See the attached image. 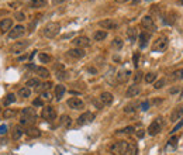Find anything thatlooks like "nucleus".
<instances>
[{
    "instance_id": "49",
    "label": "nucleus",
    "mask_w": 183,
    "mask_h": 155,
    "mask_svg": "<svg viewBox=\"0 0 183 155\" xmlns=\"http://www.w3.org/2000/svg\"><path fill=\"white\" fill-rule=\"evenodd\" d=\"M180 90H182V86H175V88L169 89V93H171V94H176V93H179Z\"/></svg>"
},
{
    "instance_id": "30",
    "label": "nucleus",
    "mask_w": 183,
    "mask_h": 155,
    "mask_svg": "<svg viewBox=\"0 0 183 155\" xmlns=\"http://www.w3.org/2000/svg\"><path fill=\"white\" fill-rule=\"evenodd\" d=\"M177 143H179V138L176 137V135H173V137L171 138V140L168 141V145H166V149H175L177 147Z\"/></svg>"
},
{
    "instance_id": "15",
    "label": "nucleus",
    "mask_w": 183,
    "mask_h": 155,
    "mask_svg": "<svg viewBox=\"0 0 183 155\" xmlns=\"http://www.w3.org/2000/svg\"><path fill=\"white\" fill-rule=\"evenodd\" d=\"M130 76H131V72H130V71L128 69H121V71L117 72L116 79H117V82L118 83H125L128 79H130Z\"/></svg>"
},
{
    "instance_id": "42",
    "label": "nucleus",
    "mask_w": 183,
    "mask_h": 155,
    "mask_svg": "<svg viewBox=\"0 0 183 155\" xmlns=\"http://www.w3.org/2000/svg\"><path fill=\"white\" fill-rule=\"evenodd\" d=\"M56 78L59 80H64V79H68V72L66 71H56Z\"/></svg>"
},
{
    "instance_id": "33",
    "label": "nucleus",
    "mask_w": 183,
    "mask_h": 155,
    "mask_svg": "<svg viewBox=\"0 0 183 155\" xmlns=\"http://www.w3.org/2000/svg\"><path fill=\"white\" fill-rule=\"evenodd\" d=\"M38 59H40L41 64H49L51 62V57L48 54H45V52H40L38 54Z\"/></svg>"
},
{
    "instance_id": "22",
    "label": "nucleus",
    "mask_w": 183,
    "mask_h": 155,
    "mask_svg": "<svg viewBox=\"0 0 183 155\" xmlns=\"http://www.w3.org/2000/svg\"><path fill=\"white\" fill-rule=\"evenodd\" d=\"M66 93V88L64 85H56L55 86V99L56 100H61L64 98V94Z\"/></svg>"
},
{
    "instance_id": "2",
    "label": "nucleus",
    "mask_w": 183,
    "mask_h": 155,
    "mask_svg": "<svg viewBox=\"0 0 183 155\" xmlns=\"http://www.w3.org/2000/svg\"><path fill=\"white\" fill-rule=\"evenodd\" d=\"M20 114H21V120H20V123H21L23 125L34 124V121H35V119H37V113H35V110H34L33 107H24Z\"/></svg>"
},
{
    "instance_id": "3",
    "label": "nucleus",
    "mask_w": 183,
    "mask_h": 155,
    "mask_svg": "<svg viewBox=\"0 0 183 155\" xmlns=\"http://www.w3.org/2000/svg\"><path fill=\"white\" fill-rule=\"evenodd\" d=\"M59 31H61V24L56 21L48 23V24L42 28V34L47 38H54V37H56L59 34Z\"/></svg>"
},
{
    "instance_id": "39",
    "label": "nucleus",
    "mask_w": 183,
    "mask_h": 155,
    "mask_svg": "<svg viewBox=\"0 0 183 155\" xmlns=\"http://www.w3.org/2000/svg\"><path fill=\"white\" fill-rule=\"evenodd\" d=\"M155 80H156V73L150 72V73H146L145 75V82L146 83H154Z\"/></svg>"
},
{
    "instance_id": "32",
    "label": "nucleus",
    "mask_w": 183,
    "mask_h": 155,
    "mask_svg": "<svg viewBox=\"0 0 183 155\" xmlns=\"http://www.w3.org/2000/svg\"><path fill=\"white\" fill-rule=\"evenodd\" d=\"M70 123H72V120H70V117L68 114H64L61 117V120H59V124H61L62 127H69Z\"/></svg>"
},
{
    "instance_id": "4",
    "label": "nucleus",
    "mask_w": 183,
    "mask_h": 155,
    "mask_svg": "<svg viewBox=\"0 0 183 155\" xmlns=\"http://www.w3.org/2000/svg\"><path fill=\"white\" fill-rule=\"evenodd\" d=\"M169 47V38L165 35L158 37L152 44V51L154 52H163L166 51V48Z\"/></svg>"
},
{
    "instance_id": "1",
    "label": "nucleus",
    "mask_w": 183,
    "mask_h": 155,
    "mask_svg": "<svg viewBox=\"0 0 183 155\" xmlns=\"http://www.w3.org/2000/svg\"><path fill=\"white\" fill-rule=\"evenodd\" d=\"M110 152L113 155H137L138 147L132 141H116L110 145Z\"/></svg>"
},
{
    "instance_id": "13",
    "label": "nucleus",
    "mask_w": 183,
    "mask_h": 155,
    "mask_svg": "<svg viewBox=\"0 0 183 155\" xmlns=\"http://www.w3.org/2000/svg\"><path fill=\"white\" fill-rule=\"evenodd\" d=\"M99 25H100L101 28H104V30H114V28L118 27V23L114 21L113 18H106V20L99 21Z\"/></svg>"
},
{
    "instance_id": "36",
    "label": "nucleus",
    "mask_w": 183,
    "mask_h": 155,
    "mask_svg": "<svg viewBox=\"0 0 183 155\" xmlns=\"http://www.w3.org/2000/svg\"><path fill=\"white\" fill-rule=\"evenodd\" d=\"M51 86H52L51 82H45V83H42V85H40L38 88H37V92H40V93L47 92V90H49V88H51Z\"/></svg>"
},
{
    "instance_id": "56",
    "label": "nucleus",
    "mask_w": 183,
    "mask_h": 155,
    "mask_svg": "<svg viewBox=\"0 0 183 155\" xmlns=\"http://www.w3.org/2000/svg\"><path fill=\"white\" fill-rule=\"evenodd\" d=\"M114 2H117V3H121V4H124V3H127V2H130V0H114Z\"/></svg>"
},
{
    "instance_id": "51",
    "label": "nucleus",
    "mask_w": 183,
    "mask_h": 155,
    "mask_svg": "<svg viewBox=\"0 0 183 155\" xmlns=\"http://www.w3.org/2000/svg\"><path fill=\"white\" fill-rule=\"evenodd\" d=\"M6 134H7V125L0 124V135H6Z\"/></svg>"
},
{
    "instance_id": "9",
    "label": "nucleus",
    "mask_w": 183,
    "mask_h": 155,
    "mask_svg": "<svg viewBox=\"0 0 183 155\" xmlns=\"http://www.w3.org/2000/svg\"><path fill=\"white\" fill-rule=\"evenodd\" d=\"M30 45V41L24 40V41H16L14 44H13L11 47H10V52H13V54H20V52H23L27 47Z\"/></svg>"
},
{
    "instance_id": "12",
    "label": "nucleus",
    "mask_w": 183,
    "mask_h": 155,
    "mask_svg": "<svg viewBox=\"0 0 183 155\" xmlns=\"http://www.w3.org/2000/svg\"><path fill=\"white\" fill-rule=\"evenodd\" d=\"M24 34H25V28L23 27V25H16V27H13L11 30L9 31V38L10 40H16V38L23 37Z\"/></svg>"
},
{
    "instance_id": "7",
    "label": "nucleus",
    "mask_w": 183,
    "mask_h": 155,
    "mask_svg": "<svg viewBox=\"0 0 183 155\" xmlns=\"http://www.w3.org/2000/svg\"><path fill=\"white\" fill-rule=\"evenodd\" d=\"M41 117H42L44 120H47V121L55 120L56 119V110H55V107H52V106L44 107L42 112H41Z\"/></svg>"
},
{
    "instance_id": "25",
    "label": "nucleus",
    "mask_w": 183,
    "mask_h": 155,
    "mask_svg": "<svg viewBox=\"0 0 183 155\" xmlns=\"http://www.w3.org/2000/svg\"><path fill=\"white\" fill-rule=\"evenodd\" d=\"M35 72H37V75L40 76V78H42V79L49 78V71L47 69V68H44V66H37L35 68Z\"/></svg>"
},
{
    "instance_id": "17",
    "label": "nucleus",
    "mask_w": 183,
    "mask_h": 155,
    "mask_svg": "<svg viewBox=\"0 0 183 155\" xmlns=\"http://www.w3.org/2000/svg\"><path fill=\"white\" fill-rule=\"evenodd\" d=\"M99 99H100V102L103 103V106H110V104L113 103V100H114L113 94L110 93V92H103Z\"/></svg>"
},
{
    "instance_id": "43",
    "label": "nucleus",
    "mask_w": 183,
    "mask_h": 155,
    "mask_svg": "<svg viewBox=\"0 0 183 155\" xmlns=\"http://www.w3.org/2000/svg\"><path fill=\"white\" fill-rule=\"evenodd\" d=\"M165 85H166V79H165V78H162V79H159V80H155L154 88H155V89H162Z\"/></svg>"
},
{
    "instance_id": "26",
    "label": "nucleus",
    "mask_w": 183,
    "mask_h": 155,
    "mask_svg": "<svg viewBox=\"0 0 183 155\" xmlns=\"http://www.w3.org/2000/svg\"><path fill=\"white\" fill-rule=\"evenodd\" d=\"M25 134H27L30 138H37V137H40L41 135V131L38 130V128H35V127H30V128L25 130Z\"/></svg>"
},
{
    "instance_id": "11",
    "label": "nucleus",
    "mask_w": 183,
    "mask_h": 155,
    "mask_svg": "<svg viewBox=\"0 0 183 155\" xmlns=\"http://www.w3.org/2000/svg\"><path fill=\"white\" fill-rule=\"evenodd\" d=\"M150 41H151V33H148V31H142L138 35V44H140L141 49H145L148 47V44H150Z\"/></svg>"
},
{
    "instance_id": "23",
    "label": "nucleus",
    "mask_w": 183,
    "mask_h": 155,
    "mask_svg": "<svg viewBox=\"0 0 183 155\" xmlns=\"http://www.w3.org/2000/svg\"><path fill=\"white\" fill-rule=\"evenodd\" d=\"M127 37H128V41L130 43H135L137 41V37H138V31L135 27H130L127 30Z\"/></svg>"
},
{
    "instance_id": "10",
    "label": "nucleus",
    "mask_w": 183,
    "mask_h": 155,
    "mask_svg": "<svg viewBox=\"0 0 183 155\" xmlns=\"http://www.w3.org/2000/svg\"><path fill=\"white\" fill-rule=\"evenodd\" d=\"M72 44H73L75 48H82L83 49V48H86V47L90 45V40L85 35H79V37H76V38H73Z\"/></svg>"
},
{
    "instance_id": "37",
    "label": "nucleus",
    "mask_w": 183,
    "mask_h": 155,
    "mask_svg": "<svg viewBox=\"0 0 183 155\" xmlns=\"http://www.w3.org/2000/svg\"><path fill=\"white\" fill-rule=\"evenodd\" d=\"M172 78H173L175 80H182V79H183V68H180V69L175 71V72L172 73Z\"/></svg>"
},
{
    "instance_id": "48",
    "label": "nucleus",
    "mask_w": 183,
    "mask_h": 155,
    "mask_svg": "<svg viewBox=\"0 0 183 155\" xmlns=\"http://www.w3.org/2000/svg\"><path fill=\"white\" fill-rule=\"evenodd\" d=\"M135 135H137L138 138H144V135H145V130H144V128H138V130L135 131Z\"/></svg>"
},
{
    "instance_id": "59",
    "label": "nucleus",
    "mask_w": 183,
    "mask_h": 155,
    "mask_svg": "<svg viewBox=\"0 0 183 155\" xmlns=\"http://www.w3.org/2000/svg\"><path fill=\"white\" fill-rule=\"evenodd\" d=\"M0 113H2V109H0Z\"/></svg>"
},
{
    "instance_id": "8",
    "label": "nucleus",
    "mask_w": 183,
    "mask_h": 155,
    "mask_svg": "<svg viewBox=\"0 0 183 155\" xmlns=\"http://www.w3.org/2000/svg\"><path fill=\"white\" fill-rule=\"evenodd\" d=\"M93 120H95V114L92 112H85L83 114H80L78 117L76 123H78V125H86V124H90Z\"/></svg>"
},
{
    "instance_id": "16",
    "label": "nucleus",
    "mask_w": 183,
    "mask_h": 155,
    "mask_svg": "<svg viewBox=\"0 0 183 155\" xmlns=\"http://www.w3.org/2000/svg\"><path fill=\"white\" fill-rule=\"evenodd\" d=\"M140 93H141V86L138 85V83H134V85H131L127 89L125 96H127V98H135V96H138Z\"/></svg>"
},
{
    "instance_id": "28",
    "label": "nucleus",
    "mask_w": 183,
    "mask_h": 155,
    "mask_svg": "<svg viewBox=\"0 0 183 155\" xmlns=\"http://www.w3.org/2000/svg\"><path fill=\"white\" fill-rule=\"evenodd\" d=\"M93 38H95V41H103V40H106L107 38V33L106 31H103V30H99V31H96V33L93 34Z\"/></svg>"
},
{
    "instance_id": "21",
    "label": "nucleus",
    "mask_w": 183,
    "mask_h": 155,
    "mask_svg": "<svg viewBox=\"0 0 183 155\" xmlns=\"http://www.w3.org/2000/svg\"><path fill=\"white\" fill-rule=\"evenodd\" d=\"M183 119V107H177L172 112L171 114V121L172 123H176L177 120H182Z\"/></svg>"
},
{
    "instance_id": "41",
    "label": "nucleus",
    "mask_w": 183,
    "mask_h": 155,
    "mask_svg": "<svg viewBox=\"0 0 183 155\" xmlns=\"http://www.w3.org/2000/svg\"><path fill=\"white\" fill-rule=\"evenodd\" d=\"M135 131V128L132 127V125H128V127L123 128V130H118L117 131V134H132Z\"/></svg>"
},
{
    "instance_id": "47",
    "label": "nucleus",
    "mask_w": 183,
    "mask_h": 155,
    "mask_svg": "<svg viewBox=\"0 0 183 155\" xmlns=\"http://www.w3.org/2000/svg\"><path fill=\"white\" fill-rule=\"evenodd\" d=\"M141 79H142V72H141V71H138V72L135 73V76H134V82L138 83V82H141Z\"/></svg>"
},
{
    "instance_id": "31",
    "label": "nucleus",
    "mask_w": 183,
    "mask_h": 155,
    "mask_svg": "<svg viewBox=\"0 0 183 155\" xmlns=\"http://www.w3.org/2000/svg\"><path fill=\"white\" fill-rule=\"evenodd\" d=\"M123 45H124V43H123V40L120 37H116V38L111 41V47H113L114 49H121Z\"/></svg>"
},
{
    "instance_id": "58",
    "label": "nucleus",
    "mask_w": 183,
    "mask_h": 155,
    "mask_svg": "<svg viewBox=\"0 0 183 155\" xmlns=\"http://www.w3.org/2000/svg\"><path fill=\"white\" fill-rule=\"evenodd\" d=\"M138 2H140V0H132V3H134V4H135V3H138Z\"/></svg>"
},
{
    "instance_id": "40",
    "label": "nucleus",
    "mask_w": 183,
    "mask_h": 155,
    "mask_svg": "<svg viewBox=\"0 0 183 155\" xmlns=\"http://www.w3.org/2000/svg\"><path fill=\"white\" fill-rule=\"evenodd\" d=\"M14 102H16V94H13V93H9L6 96V99H4V104H6V106L14 103Z\"/></svg>"
},
{
    "instance_id": "52",
    "label": "nucleus",
    "mask_w": 183,
    "mask_h": 155,
    "mask_svg": "<svg viewBox=\"0 0 183 155\" xmlns=\"http://www.w3.org/2000/svg\"><path fill=\"white\" fill-rule=\"evenodd\" d=\"M33 104H34V106H42V104H44V100H42V99H35V100H34L33 102Z\"/></svg>"
},
{
    "instance_id": "29",
    "label": "nucleus",
    "mask_w": 183,
    "mask_h": 155,
    "mask_svg": "<svg viewBox=\"0 0 183 155\" xmlns=\"http://www.w3.org/2000/svg\"><path fill=\"white\" fill-rule=\"evenodd\" d=\"M23 134H24V130H23L20 125H16L14 130H13V138H14V140H18V138H21Z\"/></svg>"
},
{
    "instance_id": "55",
    "label": "nucleus",
    "mask_w": 183,
    "mask_h": 155,
    "mask_svg": "<svg viewBox=\"0 0 183 155\" xmlns=\"http://www.w3.org/2000/svg\"><path fill=\"white\" fill-rule=\"evenodd\" d=\"M64 2H66V0H52L54 4H61V3H64Z\"/></svg>"
},
{
    "instance_id": "50",
    "label": "nucleus",
    "mask_w": 183,
    "mask_h": 155,
    "mask_svg": "<svg viewBox=\"0 0 183 155\" xmlns=\"http://www.w3.org/2000/svg\"><path fill=\"white\" fill-rule=\"evenodd\" d=\"M140 107H141V110H142V112H146V110L150 109V102H142Z\"/></svg>"
},
{
    "instance_id": "46",
    "label": "nucleus",
    "mask_w": 183,
    "mask_h": 155,
    "mask_svg": "<svg viewBox=\"0 0 183 155\" xmlns=\"http://www.w3.org/2000/svg\"><path fill=\"white\" fill-rule=\"evenodd\" d=\"M14 17H16V20H18V21H24V20H25L24 13H21V11H17Z\"/></svg>"
},
{
    "instance_id": "6",
    "label": "nucleus",
    "mask_w": 183,
    "mask_h": 155,
    "mask_svg": "<svg viewBox=\"0 0 183 155\" xmlns=\"http://www.w3.org/2000/svg\"><path fill=\"white\" fill-rule=\"evenodd\" d=\"M162 125H163V123H162V119L161 117H158V119H155L152 123L150 124V127H148V134L150 135H156V134H159L161 133V130H162Z\"/></svg>"
},
{
    "instance_id": "19",
    "label": "nucleus",
    "mask_w": 183,
    "mask_h": 155,
    "mask_svg": "<svg viewBox=\"0 0 183 155\" xmlns=\"http://www.w3.org/2000/svg\"><path fill=\"white\" fill-rule=\"evenodd\" d=\"M13 28V20L11 18H3L2 21H0V30L3 31V33H7Z\"/></svg>"
},
{
    "instance_id": "44",
    "label": "nucleus",
    "mask_w": 183,
    "mask_h": 155,
    "mask_svg": "<svg viewBox=\"0 0 183 155\" xmlns=\"http://www.w3.org/2000/svg\"><path fill=\"white\" fill-rule=\"evenodd\" d=\"M41 99H42V100H47V102L52 100V94H51V92H49V90L42 92V93H41Z\"/></svg>"
},
{
    "instance_id": "45",
    "label": "nucleus",
    "mask_w": 183,
    "mask_h": 155,
    "mask_svg": "<svg viewBox=\"0 0 183 155\" xmlns=\"http://www.w3.org/2000/svg\"><path fill=\"white\" fill-rule=\"evenodd\" d=\"M182 127H183V119H182V120H179V123H177V124L173 127V130L171 131V134H175V133H177V130H180V128H182Z\"/></svg>"
},
{
    "instance_id": "5",
    "label": "nucleus",
    "mask_w": 183,
    "mask_h": 155,
    "mask_svg": "<svg viewBox=\"0 0 183 155\" xmlns=\"http://www.w3.org/2000/svg\"><path fill=\"white\" fill-rule=\"evenodd\" d=\"M141 25H142L148 33L156 31V24H155V21H154V18L151 17V16H144V17L141 18Z\"/></svg>"
},
{
    "instance_id": "34",
    "label": "nucleus",
    "mask_w": 183,
    "mask_h": 155,
    "mask_svg": "<svg viewBox=\"0 0 183 155\" xmlns=\"http://www.w3.org/2000/svg\"><path fill=\"white\" fill-rule=\"evenodd\" d=\"M41 85L40 79H35V78H33V79H28L27 80V88H38V86Z\"/></svg>"
},
{
    "instance_id": "18",
    "label": "nucleus",
    "mask_w": 183,
    "mask_h": 155,
    "mask_svg": "<svg viewBox=\"0 0 183 155\" xmlns=\"http://www.w3.org/2000/svg\"><path fill=\"white\" fill-rule=\"evenodd\" d=\"M68 55H69L70 58H75V59H80V58H83L86 55L85 49L82 48H72L68 51Z\"/></svg>"
},
{
    "instance_id": "57",
    "label": "nucleus",
    "mask_w": 183,
    "mask_h": 155,
    "mask_svg": "<svg viewBox=\"0 0 183 155\" xmlns=\"http://www.w3.org/2000/svg\"><path fill=\"white\" fill-rule=\"evenodd\" d=\"M177 4H179V6H183V0H177Z\"/></svg>"
},
{
    "instance_id": "54",
    "label": "nucleus",
    "mask_w": 183,
    "mask_h": 155,
    "mask_svg": "<svg viewBox=\"0 0 183 155\" xmlns=\"http://www.w3.org/2000/svg\"><path fill=\"white\" fill-rule=\"evenodd\" d=\"M138 57H140V54H138V52H135V54H134V66L135 68L138 66Z\"/></svg>"
},
{
    "instance_id": "35",
    "label": "nucleus",
    "mask_w": 183,
    "mask_h": 155,
    "mask_svg": "<svg viewBox=\"0 0 183 155\" xmlns=\"http://www.w3.org/2000/svg\"><path fill=\"white\" fill-rule=\"evenodd\" d=\"M16 114H17V112H16L14 109H4L3 117L4 119H11V117H14Z\"/></svg>"
},
{
    "instance_id": "20",
    "label": "nucleus",
    "mask_w": 183,
    "mask_h": 155,
    "mask_svg": "<svg viewBox=\"0 0 183 155\" xmlns=\"http://www.w3.org/2000/svg\"><path fill=\"white\" fill-rule=\"evenodd\" d=\"M176 18H177V14L175 11H169L168 14L165 16L163 18V24L165 25H173L175 21H176Z\"/></svg>"
},
{
    "instance_id": "14",
    "label": "nucleus",
    "mask_w": 183,
    "mask_h": 155,
    "mask_svg": "<svg viewBox=\"0 0 183 155\" xmlns=\"http://www.w3.org/2000/svg\"><path fill=\"white\" fill-rule=\"evenodd\" d=\"M68 106L73 110H80L85 107V103H83V100L79 98H70L69 100H68Z\"/></svg>"
},
{
    "instance_id": "53",
    "label": "nucleus",
    "mask_w": 183,
    "mask_h": 155,
    "mask_svg": "<svg viewBox=\"0 0 183 155\" xmlns=\"http://www.w3.org/2000/svg\"><path fill=\"white\" fill-rule=\"evenodd\" d=\"M93 104H96V107H97V109H101V107H103V103H101L100 102V99H99V100H96V99H93Z\"/></svg>"
},
{
    "instance_id": "24",
    "label": "nucleus",
    "mask_w": 183,
    "mask_h": 155,
    "mask_svg": "<svg viewBox=\"0 0 183 155\" xmlns=\"http://www.w3.org/2000/svg\"><path fill=\"white\" fill-rule=\"evenodd\" d=\"M28 6L31 9H42L47 6V0H30Z\"/></svg>"
},
{
    "instance_id": "38",
    "label": "nucleus",
    "mask_w": 183,
    "mask_h": 155,
    "mask_svg": "<svg viewBox=\"0 0 183 155\" xmlns=\"http://www.w3.org/2000/svg\"><path fill=\"white\" fill-rule=\"evenodd\" d=\"M137 107H138V103H130L124 107V112L125 113H134L135 110H137Z\"/></svg>"
},
{
    "instance_id": "27",
    "label": "nucleus",
    "mask_w": 183,
    "mask_h": 155,
    "mask_svg": "<svg viewBox=\"0 0 183 155\" xmlns=\"http://www.w3.org/2000/svg\"><path fill=\"white\" fill-rule=\"evenodd\" d=\"M18 96L23 99H27L31 96V89L27 88V86H24V88H20L18 89Z\"/></svg>"
}]
</instances>
